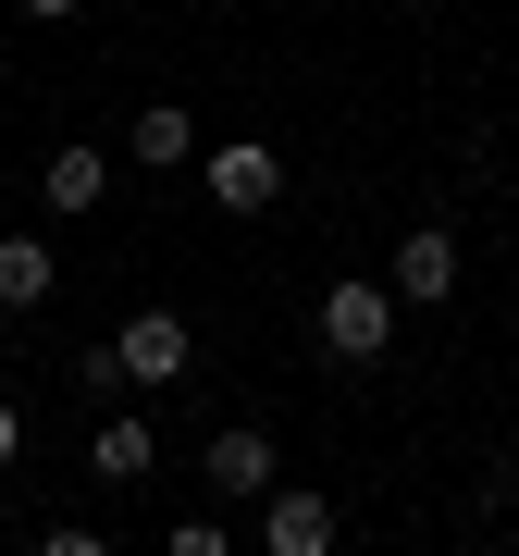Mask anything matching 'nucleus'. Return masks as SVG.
Instances as JSON below:
<instances>
[{
    "mask_svg": "<svg viewBox=\"0 0 519 556\" xmlns=\"http://www.w3.org/2000/svg\"><path fill=\"white\" fill-rule=\"evenodd\" d=\"M321 346H334L346 371H371V358L396 346V285L383 273H334L321 285Z\"/></svg>",
    "mask_w": 519,
    "mask_h": 556,
    "instance_id": "obj_1",
    "label": "nucleus"
},
{
    "mask_svg": "<svg viewBox=\"0 0 519 556\" xmlns=\"http://www.w3.org/2000/svg\"><path fill=\"white\" fill-rule=\"evenodd\" d=\"M112 358H124V383H186L199 371V334H186V309H124Z\"/></svg>",
    "mask_w": 519,
    "mask_h": 556,
    "instance_id": "obj_2",
    "label": "nucleus"
},
{
    "mask_svg": "<svg viewBox=\"0 0 519 556\" xmlns=\"http://www.w3.org/2000/svg\"><path fill=\"white\" fill-rule=\"evenodd\" d=\"M199 482H211L223 507H260V495L284 482V457H273V433H260V420H223V433L199 445Z\"/></svg>",
    "mask_w": 519,
    "mask_h": 556,
    "instance_id": "obj_3",
    "label": "nucleus"
},
{
    "mask_svg": "<svg viewBox=\"0 0 519 556\" xmlns=\"http://www.w3.org/2000/svg\"><path fill=\"white\" fill-rule=\"evenodd\" d=\"M383 285H396V309H445L458 298V236H445V223H408L396 260H383Z\"/></svg>",
    "mask_w": 519,
    "mask_h": 556,
    "instance_id": "obj_4",
    "label": "nucleus"
},
{
    "mask_svg": "<svg viewBox=\"0 0 519 556\" xmlns=\"http://www.w3.org/2000/svg\"><path fill=\"white\" fill-rule=\"evenodd\" d=\"M260 556H334V495L273 482V495H260Z\"/></svg>",
    "mask_w": 519,
    "mask_h": 556,
    "instance_id": "obj_5",
    "label": "nucleus"
},
{
    "mask_svg": "<svg viewBox=\"0 0 519 556\" xmlns=\"http://www.w3.org/2000/svg\"><path fill=\"white\" fill-rule=\"evenodd\" d=\"M199 186H211V211H273L284 199V161L260 137H236V149H199Z\"/></svg>",
    "mask_w": 519,
    "mask_h": 556,
    "instance_id": "obj_6",
    "label": "nucleus"
},
{
    "mask_svg": "<svg viewBox=\"0 0 519 556\" xmlns=\"http://www.w3.org/2000/svg\"><path fill=\"white\" fill-rule=\"evenodd\" d=\"M38 199H50L62 223H75V211H100V199H112V149H75V137H62V149L38 161Z\"/></svg>",
    "mask_w": 519,
    "mask_h": 556,
    "instance_id": "obj_7",
    "label": "nucleus"
},
{
    "mask_svg": "<svg viewBox=\"0 0 519 556\" xmlns=\"http://www.w3.org/2000/svg\"><path fill=\"white\" fill-rule=\"evenodd\" d=\"M124 161H137V174H186V161H199V124H186V100H149L137 124H124Z\"/></svg>",
    "mask_w": 519,
    "mask_h": 556,
    "instance_id": "obj_8",
    "label": "nucleus"
},
{
    "mask_svg": "<svg viewBox=\"0 0 519 556\" xmlns=\"http://www.w3.org/2000/svg\"><path fill=\"white\" fill-rule=\"evenodd\" d=\"M87 470H100V482H149V470H161V433H149L137 408H112L100 445H87Z\"/></svg>",
    "mask_w": 519,
    "mask_h": 556,
    "instance_id": "obj_9",
    "label": "nucleus"
},
{
    "mask_svg": "<svg viewBox=\"0 0 519 556\" xmlns=\"http://www.w3.org/2000/svg\"><path fill=\"white\" fill-rule=\"evenodd\" d=\"M50 285H62V260H50V236H0V321H13V309H38Z\"/></svg>",
    "mask_w": 519,
    "mask_h": 556,
    "instance_id": "obj_10",
    "label": "nucleus"
},
{
    "mask_svg": "<svg viewBox=\"0 0 519 556\" xmlns=\"http://www.w3.org/2000/svg\"><path fill=\"white\" fill-rule=\"evenodd\" d=\"M25 13H38V25H62V13H87V0H25Z\"/></svg>",
    "mask_w": 519,
    "mask_h": 556,
    "instance_id": "obj_11",
    "label": "nucleus"
},
{
    "mask_svg": "<svg viewBox=\"0 0 519 556\" xmlns=\"http://www.w3.org/2000/svg\"><path fill=\"white\" fill-rule=\"evenodd\" d=\"M13 445H25V420H13V396H0V457H13Z\"/></svg>",
    "mask_w": 519,
    "mask_h": 556,
    "instance_id": "obj_12",
    "label": "nucleus"
},
{
    "mask_svg": "<svg viewBox=\"0 0 519 556\" xmlns=\"http://www.w3.org/2000/svg\"><path fill=\"white\" fill-rule=\"evenodd\" d=\"M199 13H236V0H199Z\"/></svg>",
    "mask_w": 519,
    "mask_h": 556,
    "instance_id": "obj_13",
    "label": "nucleus"
}]
</instances>
